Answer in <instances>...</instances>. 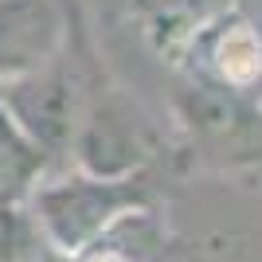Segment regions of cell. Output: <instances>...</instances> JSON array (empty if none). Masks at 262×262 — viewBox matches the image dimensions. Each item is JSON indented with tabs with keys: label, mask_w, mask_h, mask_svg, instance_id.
Wrapping results in <instances>:
<instances>
[{
	"label": "cell",
	"mask_w": 262,
	"mask_h": 262,
	"mask_svg": "<svg viewBox=\"0 0 262 262\" xmlns=\"http://www.w3.org/2000/svg\"><path fill=\"white\" fill-rule=\"evenodd\" d=\"M0 90H4V86H0Z\"/></svg>",
	"instance_id": "10"
},
{
	"label": "cell",
	"mask_w": 262,
	"mask_h": 262,
	"mask_svg": "<svg viewBox=\"0 0 262 262\" xmlns=\"http://www.w3.org/2000/svg\"><path fill=\"white\" fill-rule=\"evenodd\" d=\"M176 71L204 75L231 90L262 94V28L239 8H231L227 16H219L211 28L196 35V43L188 47L184 63Z\"/></svg>",
	"instance_id": "6"
},
{
	"label": "cell",
	"mask_w": 262,
	"mask_h": 262,
	"mask_svg": "<svg viewBox=\"0 0 262 262\" xmlns=\"http://www.w3.org/2000/svg\"><path fill=\"white\" fill-rule=\"evenodd\" d=\"M71 153L78 161V172L94 176H129L141 172L164 157V137L157 121L141 110V102L129 98L114 78H102L90 90L82 118H78Z\"/></svg>",
	"instance_id": "4"
},
{
	"label": "cell",
	"mask_w": 262,
	"mask_h": 262,
	"mask_svg": "<svg viewBox=\"0 0 262 262\" xmlns=\"http://www.w3.org/2000/svg\"><path fill=\"white\" fill-rule=\"evenodd\" d=\"M157 200V164L141 168L129 176H94V172H75L63 180H51L32 192V219L47 247L75 258L86 247L118 227L133 211H149Z\"/></svg>",
	"instance_id": "2"
},
{
	"label": "cell",
	"mask_w": 262,
	"mask_h": 262,
	"mask_svg": "<svg viewBox=\"0 0 262 262\" xmlns=\"http://www.w3.org/2000/svg\"><path fill=\"white\" fill-rule=\"evenodd\" d=\"M235 0H141L133 16L141 20V32L153 47V55L168 67L184 63L188 47L196 43L204 28L227 16Z\"/></svg>",
	"instance_id": "7"
},
{
	"label": "cell",
	"mask_w": 262,
	"mask_h": 262,
	"mask_svg": "<svg viewBox=\"0 0 262 262\" xmlns=\"http://www.w3.org/2000/svg\"><path fill=\"white\" fill-rule=\"evenodd\" d=\"M47 168L51 157L20 129V121L0 102V204H28Z\"/></svg>",
	"instance_id": "8"
},
{
	"label": "cell",
	"mask_w": 262,
	"mask_h": 262,
	"mask_svg": "<svg viewBox=\"0 0 262 262\" xmlns=\"http://www.w3.org/2000/svg\"><path fill=\"white\" fill-rule=\"evenodd\" d=\"M141 0H102V8L110 12V16H118V12H125V16H133V8H137Z\"/></svg>",
	"instance_id": "9"
},
{
	"label": "cell",
	"mask_w": 262,
	"mask_h": 262,
	"mask_svg": "<svg viewBox=\"0 0 262 262\" xmlns=\"http://www.w3.org/2000/svg\"><path fill=\"white\" fill-rule=\"evenodd\" d=\"M71 12L75 0H0V86L55 59Z\"/></svg>",
	"instance_id": "5"
},
{
	"label": "cell",
	"mask_w": 262,
	"mask_h": 262,
	"mask_svg": "<svg viewBox=\"0 0 262 262\" xmlns=\"http://www.w3.org/2000/svg\"><path fill=\"white\" fill-rule=\"evenodd\" d=\"M172 110L192 161L219 172L262 168V94L231 90L204 75L180 71Z\"/></svg>",
	"instance_id": "3"
},
{
	"label": "cell",
	"mask_w": 262,
	"mask_h": 262,
	"mask_svg": "<svg viewBox=\"0 0 262 262\" xmlns=\"http://www.w3.org/2000/svg\"><path fill=\"white\" fill-rule=\"evenodd\" d=\"M106 75L110 71L102 67V55L94 51L90 24L82 16V8L75 4L67 39L55 51V59H47L32 75L4 82L0 102H4V110H8L12 118L20 121V129L51 161H59V157L71 153L82 106H86L90 90L98 86Z\"/></svg>",
	"instance_id": "1"
}]
</instances>
